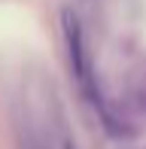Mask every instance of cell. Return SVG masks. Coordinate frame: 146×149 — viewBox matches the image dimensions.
Returning <instances> with one entry per match:
<instances>
[{
	"label": "cell",
	"instance_id": "obj_2",
	"mask_svg": "<svg viewBox=\"0 0 146 149\" xmlns=\"http://www.w3.org/2000/svg\"><path fill=\"white\" fill-rule=\"evenodd\" d=\"M61 149H76V146L70 143V137H61Z\"/></svg>",
	"mask_w": 146,
	"mask_h": 149
},
{
	"label": "cell",
	"instance_id": "obj_3",
	"mask_svg": "<svg viewBox=\"0 0 146 149\" xmlns=\"http://www.w3.org/2000/svg\"><path fill=\"white\" fill-rule=\"evenodd\" d=\"M37 149H40V146H37Z\"/></svg>",
	"mask_w": 146,
	"mask_h": 149
},
{
	"label": "cell",
	"instance_id": "obj_1",
	"mask_svg": "<svg viewBox=\"0 0 146 149\" xmlns=\"http://www.w3.org/2000/svg\"><path fill=\"white\" fill-rule=\"evenodd\" d=\"M61 37H64V52H67V64H70V73H73V82H76L79 94L85 97V104L91 110H97L107 125L113 128V122L107 104H104V94H101V82H97V73H95V64H91V55H88V46H85V33H82V24L79 18L73 15L70 9L61 12Z\"/></svg>",
	"mask_w": 146,
	"mask_h": 149
}]
</instances>
